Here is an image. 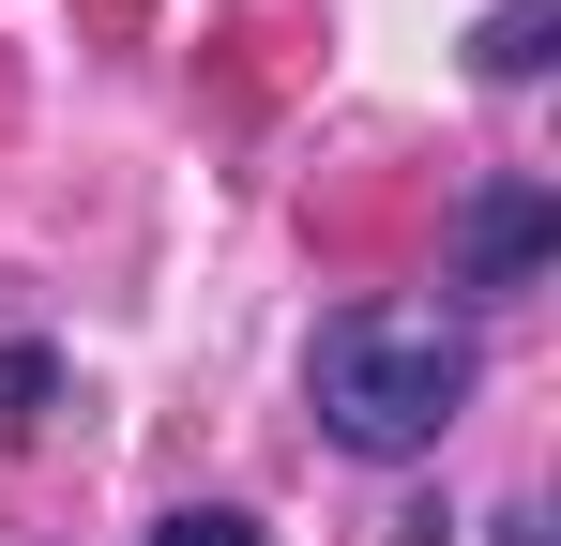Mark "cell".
Wrapping results in <instances>:
<instances>
[{
	"mask_svg": "<svg viewBox=\"0 0 561 546\" xmlns=\"http://www.w3.org/2000/svg\"><path fill=\"white\" fill-rule=\"evenodd\" d=\"M470 379H485V350H470V319H440V304H334L319 319V350H304V395H319V441L334 455H440V425L470 410Z\"/></svg>",
	"mask_w": 561,
	"mask_h": 546,
	"instance_id": "cell-1",
	"label": "cell"
},
{
	"mask_svg": "<svg viewBox=\"0 0 561 546\" xmlns=\"http://www.w3.org/2000/svg\"><path fill=\"white\" fill-rule=\"evenodd\" d=\"M152 546H259V516H228V501H183V516H168Z\"/></svg>",
	"mask_w": 561,
	"mask_h": 546,
	"instance_id": "cell-4",
	"label": "cell"
},
{
	"mask_svg": "<svg viewBox=\"0 0 561 546\" xmlns=\"http://www.w3.org/2000/svg\"><path fill=\"white\" fill-rule=\"evenodd\" d=\"M547 243H561V197H547L531 168L470 182V213H456V288H470V304H516V288L547 273Z\"/></svg>",
	"mask_w": 561,
	"mask_h": 546,
	"instance_id": "cell-2",
	"label": "cell"
},
{
	"mask_svg": "<svg viewBox=\"0 0 561 546\" xmlns=\"http://www.w3.org/2000/svg\"><path fill=\"white\" fill-rule=\"evenodd\" d=\"M0 395H15V425H46V395H61V364H46V350H0Z\"/></svg>",
	"mask_w": 561,
	"mask_h": 546,
	"instance_id": "cell-5",
	"label": "cell"
},
{
	"mask_svg": "<svg viewBox=\"0 0 561 546\" xmlns=\"http://www.w3.org/2000/svg\"><path fill=\"white\" fill-rule=\"evenodd\" d=\"M547 31H561V0H501V15L470 31V61H485L501 91H516V77H547Z\"/></svg>",
	"mask_w": 561,
	"mask_h": 546,
	"instance_id": "cell-3",
	"label": "cell"
}]
</instances>
